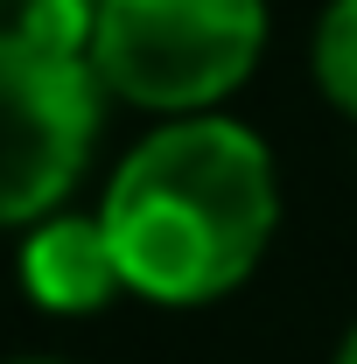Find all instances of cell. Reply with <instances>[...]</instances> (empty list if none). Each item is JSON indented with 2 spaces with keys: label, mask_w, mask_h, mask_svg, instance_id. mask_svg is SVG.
Instances as JSON below:
<instances>
[{
  "label": "cell",
  "mask_w": 357,
  "mask_h": 364,
  "mask_svg": "<svg viewBox=\"0 0 357 364\" xmlns=\"http://www.w3.org/2000/svg\"><path fill=\"white\" fill-rule=\"evenodd\" d=\"M98 225L127 273V294L196 309L260 267L280 225V176L267 140L238 119H169L105 182Z\"/></svg>",
  "instance_id": "6da1fadb"
},
{
  "label": "cell",
  "mask_w": 357,
  "mask_h": 364,
  "mask_svg": "<svg viewBox=\"0 0 357 364\" xmlns=\"http://www.w3.org/2000/svg\"><path fill=\"white\" fill-rule=\"evenodd\" d=\"M267 49V0H105L91 70L105 98L203 119L252 77Z\"/></svg>",
  "instance_id": "7a4b0ae2"
},
{
  "label": "cell",
  "mask_w": 357,
  "mask_h": 364,
  "mask_svg": "<svg viewBox=\"0 0 357 364\" xmlns=\"http://www.w3.org/2000/svg\"><path fill=\"white\" fill-rule=\"evenodd\" d=\"M105 127V85L91 56L43 49L0 28V231L43 225L85 176Z\"/></svg>",
  "instance_id": "3957f363"
},
{
  "label": "cell",
  "mask_w": 357,
  "mask_h": 364,
  "mask_svg": "<svg viewBox=\"0 0 357 364\" xmlns=\"http://www.w3.org/2000/svg\"><path fill=\"white\" fill-rule=\"evenodd\" d=\"M21 294L49 316H98L112 294H127V273L112 259V238L98 218H43L21 238Z\"/></svg>",
  "instance_id": "277c9868"
},
{
  "label": "cell",
  "mask_w": 357,
  "mask_h": 364,
  "mask_svg": "<svg viewBox=\"0 0 357 364\" xmlns=\"http://www.w3.org/2000/svg\"><path fill=\"white\" fill-rule=\"evenodd\" d=\"M0 14H7V28L28 36V43L63 49V56H85L91 36H98L105 0H0Z\"/></svg>",
  "instance_id": "5b68a950"
},
{
  "label": "cell",
  "mask_w": 357,
  "mask_h": 364,
  "mask_svg": "<svg viewBox=\"0 0 357 364\" xmlns=\"http://www.w3.org/2000/svg\"><path fill=\"white\" fill-rule=\"evenodd\" d=\"M315 85L336 112L357 119V0H329L315 21Z\"/></svg>",
  "instance_id": "8992f818"
},
{
  "label": "cell",
  "mask_w": 357,
  "mask_h": 364,
  "mask_svg": "<svg viewBox=\"0 0 357 364\" xmlns=\"http://www.w3.org/2000/svg\"><path fill=\"white\" fill-rule=\"evenodd\" d=\"M329 364H357V322L343 329V343H336V358H329Z\"/></svg>",
  "instance_id": "52a82bcc"
},
{
  "label": "cell",
  "mask_w": 357,
  "mask_h": 364,
  "mask_svg": "<svg viewBox=\"0 0 357 364\" xmlns=\"http://www.w3.org/2000/svg\"><path fill=\"white\" fill-rule=\"evenodd\" d=\"M21 364H49V358H21Z\"/></svg>",
  "instance_id": "ba28073f"
}]
</instances>
